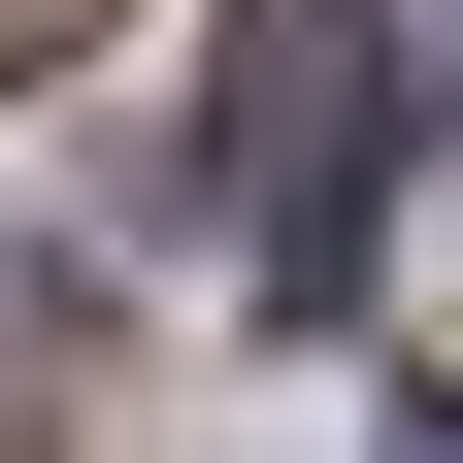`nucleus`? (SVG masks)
<instances>
[{"label": "nucleus", "mask_w": 463, "mask_h": 463, "mask_svg": "<svg viewBox=\"0 0 463 463\" xmlns=\"http://www.w3.org/2000/svg\"><path fill=\"white\" fill-rule=\"evenodd\" d=\"M397 463H463V430H397Z\"/></svg>", "instance_id": "7ed1b4c3"}, {"label": "nucleus", "mask_w": 463, "mask_h": 463, "mask_svg": "<svg viewBox=\"0 0 463 463\" xmlns=\"http://www.w3.org/2000/svg\"><path fill=\"white\" fill-rule=\"evenodd\" d=\"M199 165H232V232H265V298H331V265H364V165H397V0H232Z\"/></svg>", "instance_id": "f257e3e1"}, {"label": "nucleus", "mask_w": 463, "mask_h": 463, "mask_svg": "<svg viewBox=\"0 0 463 463\" xmlns=\"http://www.w3.org/2000/svg\"><path fill=\"white\" fill-rule=\"evenodd\" d=\"M33 397H67V265H0V430H33Z\"/></svg>", "instance_id": "f03ea898"}]
</instances>
